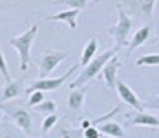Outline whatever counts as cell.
Returning a JSON list of instances; mask_svg holds the SVG:
<instances>
[{"instance_id": "obj_1", "label": "cell", "mask_w": 159, "mask_h": 138, "mask_svg": "<svg viewBox=\"0 0 159 138\" xmlns=\"http://www.w3.org/2000/svg\"><path fill=\"white\" fill-rule=\"evenodd\" d=\"M118 54V47H112L109 48V50H106L104 54L100 55H95L93 59H92V62L88 64V66H85L83 69H81V73H80V76L75 79V81L69 83V88H80V87H85L88 81H92L93 78H97V76L100 74V71L104 69V66L109 62V60L114 57V55Z\"/></svg>"}, {"instance_id": "obj_8", "label": "cell", "mask_w": 159, "mask_h": 138, "mask_svg": "<svg viewBox=\"0 0 159 138\" xmlns=\"http://www.w3.org/2000/svg\"><path fill=\"white\" fill-rule=\"evenodd\" d=\"M116 91H118L119 99L123 100L125 104H128L130 107H133L137 112H143V109H145V107H143V102H140L139 95L131 90L123 79H118V83H116Z\"/></svg>"}, {"instance_id": "obj_22", "label": "cell", "mask_w": 159, "mask_h": 138, "mask_svg": "<svg viewBox=\"0 0 159 138\" xmlns=\"http://www.w3.org/2000/svg\"><path fill=\"white\" fill-rule=\"evenodd\" d=\"M57 121H59V116H57V114H48L47 118L43 119V124H42V133L47 135L48 131H50L52 128L57 124Z\"/></svg>"}, {"instance_id": "obj_24", "label": "cell", "mask_w": 159, "mask_h": 138, "mask_svg": "<svg viewBox=\"0 0 159 138\" xmlns=\"http://www.w3.org/2000/svg\"><path fill=\"white\" fill-rule=\"evenodd\" d=\"M43 97H45L43 91H40V90L33 91V93L30 95V99H28V105H30V107H36L38 104H42V102L45 100Z\"/></svg>"}, {"instance_id": "obj_27", "label": "cell", "mask_w": 159, "mask_h": 138, "mask_svg": "<svg viewBox=\"0 0 159 138\" xmlns=\"http://www.w3.org/2000/svg\"><path fill=\"white\" fill-rule=\"evenodd\" d=\"M92 126V121H88V119H83V121H81V130H87V128H90Z\"/></svg>"}, {"instance_id": "obj_15", "label": "cell", "mask_w": 159, "mask_h": 138, "mask_svg": "<svg viewBox=\"0 0 159 138\" xmlns=\"http://www.w3.org/2000/svg\"><path fill=\"white\" fill-rule=\"evenodd\" d=\"M99 130H100V133L107 135V136H111V138H125L123 126H121L119 122H116V121H106V122H102Z\"/></svg>"}, {"instance_id": "obj_17", "label": "cell", "mask_w": 159, "mask_h": 138, "mask_svg": "<svg viewBox=\"0 0 159 138\" xmlns=\"http://www.w3.org/2000/svg\"><path fill=\"white\" fill-rule=\"evenodd\" d=\"M54 138H85V136H83V130L81 128L76 130V128H71L64 122V124H59Z\"/></svg>"}, {"instance_id": "obj_4", "label": "cell", "mask_w": 159, "mask_h": 138, "mask_svg": "<svg viewBox=\"0 0 159 138\" xmlns=\"http://www.w3.org/2000/svg\"><path fill=\"white\" fill-rule=\"evenodd\" d=\"M0 110L5 116H9V119L23 133H26L28 136L33 135V118H31L30 110L23 109V107H16V105H7V104H0Z\"/></svg>"}, {"instance_id": "obj_18", "label": "cell", "mask_w": 159, "mask_h": 138, "mask_svg": "<svg viewBox=\"0 0 159 138\" xmlns=\"http://www.w3.org/2000/svg\"><path fill=\"white\" fill-rule=\"evenodd\" d=\"M90 0H54L52 5H66L69 9H78V11H83L88 7Z\"/></svg>"}, {"instance_id": "obj_10", "label": "cell", "mask_w": 159, "mask_h": 138, "mask_svg": "<svg viewBox=\"0 0 159 138\" xmlns=\"http://www.w3.org/2000/svg\"><path fill=\"white\" fill-rule=\"evenodd\" d=\"M24 83H26V79L23 78H17V79H12L11 83H5V87L0 90V104H5L9 102V100L16 99V97H19L24 90Z\"/></svg>"}, {"instance_id": "obj_11", "label": "cell", "mask_w": 159, "mask_h": 138, "mask_svg": "<svg viewBox=\"0 0 159 138\" xmlns=\"http://www.w3.org/2000/svg\"><path fill=\"white\" fill-rule=\"evenodd\" d=\"M128 122L131 126H145V128H157L159 130V118L147 112H135V114L126 116Z\"/></svg>"}, {"instance_id": "obj_23", "label": "cell", "mask_w": 159, "mask_h": 138, "mask_svg": "<svg viewBox=\"0 0 159 138\" xmlns=\"http://www.w3.org/2000/svg\"><path fill=\"white\" fill-rule=\"evenodd\" d=\"M0 74L4 76L5 83H11V81H12L11 73H9V66H7V62H5V57H4V52H2V48H0Z\"/></svg>"}, {"instance_id": "obj_3", "label": "cell", "mask_w": 159, "mask_h": 138, "mask_svg": "<svg viewBox=\"0 0 159 138\" xmlns=\"http://www.w3.org/2000/svg\"><path fill=\"white\" fill-rule=\"evenodd\" d=\"M116 11H118V23L112 24V26H109L107 33L114 38L116 47L121 48V47H125V45L130 43V42H128V36H130L131 28H133V21H131V17L128 16L118 4H116Z\"/></svg>"}, {"instance_id": "obj_28", "label": "cell", "mask_w": 159, "mask_h": 138, "mask_svg": "<svg viewBox=\"0 0 159 138\" xmlns=\"http://www.w3.org/2000/svg\"><path fill=\"white\" fill-rule=\"evenodd\" d=\"M100 138H102V136H100Z\"/></svg>"}, {"instance_id": "obj_14", "label": "cell", "mask_w": 159, "mask_h": 138, "mask_svg": "<svg viewBox=\"0 0 159 138\" xmlns=\"http://www.w3.org/2000/svg\"><path fill=\"white\" fill-rule=\"evenodd\" d=\"M80 16L78 9H68V11H61L57 14H52L47 16L45 21H61V23H66L69 26V29H76V19Z\"/></svg>"}, {"instance_id": "obj_9", "label": "cell", "mask_w": 159, "mask_h": 138, "mask_svg": "<svg viewBox=\"0 0 159 138\" xmlns=\"http://www.w3.org/2000/svg\"><path fill=\"white\" fill-rule=\"evenodd\" d=\"M119 67H121V60L118 59V57H112L111 60H109L106 66H104V69L100 71V79H102L106 85H107V88H111V90H114L116 88V83H118V71Z\"/></svg>"}, {"instance_id": "obj_16", "label": "cell", "mask_w": 159, "mask_h": 138, "mask_svg": "<svg viewBox=\"0 0 159 138\" xmlns=\"http://www.w3.org/2000/svg\"><path fill=\"white\" fill-rule=\"evenodd\" d=\"M97 48H99V40L97 38H90L87 42V45H85L83 48V54H81V59H80V64L81 66H88V64L92 62V59L95 57L97 54Z\"/></svg>"}, {"instance_id": "obj_5", "label": "cell", "mask_w": 159, "mask_h": 138, "mask_svg": "<svg viewBox=\"0 0 159 138\" xmlns=\"http://www.w3.org/2000/svg\"><path fill=\"white\" fill-rule=\"evenodd\" d=\"M76 69H78V64L71 66L62 76H57V78H40V79H35V81L30 83V87L26 88V93L31 95L33 91H36V90H40V91H52V90H57V88L62 87L64 83L68 81V79L71 78L73 74H75Z\"/></svg>"}, {"instance_id": "obj_6", "label": "cell", "mask_w": 159, "mask_h": 138, "mask_svg": "<svg viewBox=\"0 0 159 138\" xmlns=\"http://www.w3.org/2000/svg\"><path fill=\"white\" fill-rule=\"evenodd\" d=\"M69 50H45L40 57V78H50V74L57 69L62 60L68 59Z\"/></svg>"}, {"instance_id": "obj_13", "label": "cell", "mask_w": 159, "mask_h": 138, "mask_svg": "<svg viewBox=\"0 0 159 138\" xmlns=\"http://www.w3.org/2000/svg\"><path fill=\"white\" fill-rule=\"evenodd\" d=\"M88 91V85L85 87H80V88H73L71 93L68 97V107L69 110H75V112H80L83 109V104H85V95Z\"/></svg>"}, {"instance_id": "obj_19", "label": "cell", "mask_w": 159, "mask_h": 138, "mask_svg": "<svg viewBox=\"0 0 159 138\" xmlns=\"http://www.w3.org/2000/svg\"><path fill=\"white\" fill-rule=\"evenodd\" d=\"M137 66H149V67H154L159 66V54H147V55H142L135 60Z\"/></svg>"}, {"instance_id": "obj_12", "label": "cell", "mask_w": 159, "mask_h": 138, "mask_svg": "<svg viewBox=\"0 0 159 138\" xmlns=\"http://www.w3.org/2000/svg\"><path fill=\"white\" fill-rule=\"evenodd\" d=\"M151 33H152V26H151V24H145V26L139 28V29L135 31V35L131 36L130 43H128V54H131L135 48L142 47L143 43H147V40L151 38Z\"/></svg>"}, {"instance_id": "obj_21", "label": "cell", "mask_w": 159, "mask_h": 138, "mask_svg": "<svg viewBox=\"0 0 159 138\" xmlns=\"http://www.w3.org/2000/svg\"><path fill=\"white\" fill-rule=\"evenodd\" d=\"M56 109H57L56 100H43L42 104H38V105L35 107V110H38V112H47V114H56V112H54Z\"/></svg>"}, {"instance_id": "obj_26", "label": "cell", "mask_w": 159, "mask_h": 138, "mask_svg": "<svg viewBox=\"0 0 159 138\" xmlns=\"http://www.w3.org/2000/svg\"><path fill=\"white\" fill-rule=\"evenodd\" d=\"M83 136L85 138H100V130L97 126H90L87 130H83Z\"/></svg>"}, {"instance_id": "obj_25", "label": "cell", "mask_w": 159, "mask_h": 138, "mask_svg": "<svg viewBox=\"0 0 159 138\" xmlns=\"http://www.w3.org/2000/svg\"><path fill=\"white\" fill-rule=\"evenodd\" d=\"M143 107H145V109H156V110H159V95H154V97L147 99L145 102H143Z\"/></svg>"}, {"instance_id": "obj_20", "label": "cell", "mask_w": 159, "mask_h": 138, "mask_svg": "<svg viewBox=\"0 0 159 138\" xmlns=\"http://www.w3.org/2000/svg\"><path fill=\"white\" fill-rule=\"evenodd\" d=\"M121 110H123V105H121V104H118V105H114V109H111V110H109L107 114L99 116L97 119H93V121H92V126H95V124H102V122H106V121H111V118H112V116L119 114Z\"/></svg>"}, {"instance_id": "obj_7", "label": "cell", "mask_w": 159, "mask_h": 138, "mask_svg": "<svg viewBox=\"0 0 159 138\" xmlns=\"http://www.w3.org/2000/svg\"><path fill=\"white\" fill-rule=\"evenodd\" d=\"M118 5L131 16L143 17L147 21H152V17H154L156 0H121Z\"/></svg>"}, {"instance_id": "obj_2", "label": "cell", "mask_w": 159, "mask_h": 138, "mask_svg": "<svg viewBox=\"0 0 159 138\" xmlns=\"http://www.w3.org/2000/svg\"><path fill=\"white\" fill-rule=\"evenodd\" d=\"M36 35H38V24H33L31 28H28L26 31H23L21 35L9 38V45L12 48H16L19 54V71L24 73L28 69L30 64V52H31V45L35 42Z\"/></svg>"}]
</instances>
